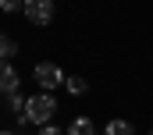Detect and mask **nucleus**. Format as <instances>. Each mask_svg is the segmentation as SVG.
<instances>
[{
    "instance_id": "7ed1b4c3",
    "label": "nucleus",
    "mask_w": 153,
    "mask_h": 135,
    "mask_svg": "<svg viewBox=\"0 0 153 135\" xmlns=\"http://www.w3.org/2000/svg\"><path fill=\"white\" fill-rule=\"evenodd\" d=\"M22 14H25L32 25H50V22L57 18V4H53V0H25Z\"/></svg>"
},
{
    "instance_id": "f8f14e48",
    "label": "nucleus",
    "mask_w": 153,
    "mask_h": 135,
    "mask_svg": "<svg viewBox=\"0 0 153 135\" xmlns=\"http://www.w3.org/2000/svg\"><path fill=\"white\" fill-rule=\"evenodd\" d=\"M0 135H18V132H4V128H0Z\"/></svg>"
},
{
    "instance_id": "1a4fd4ad",
    "label": "nucleus",
    "mask_w": 153,
    "mask_h": 135,
    "mask_svg": "<svg viewBox=\"0 0 153 135\" xmlns=\"http://www.w3.org/2000/svg\"><path fill=\"white\" fill-rule=\"evenodd\" d=\"M4 100H7V110H11V114L18 117V114L25 110V103H29V96H22V89H18V93H11V96H4Z\"/></svg>"
},
{
    "instance_id": "39448f33",
    "label": "nucleus",
    "mask_w": 153,
    "mask_h": 135,
    "mask_svg": "<svg viewBox=\"0 0 153 135\" xmlns=\"http://www.w3.org/2000/svg\"><path fill=\"white\" fill-rule=\"evenodd\" d=\"M103 135H135V125L125 121V117H111L107 128H103Z\"/></svg>"
},
{
    "instance_id": "f257e3e1",
    "label": "nucleus",
    "mask_w": 153,
    "mask_h": 135,
    "mask_svg": "<svg viewBox=\"0 0 153 135\" xmlns=\"http://www.w3.org/2000/svg\"><path fill=\"white\" fill-rule=\"evenodd\" d=\"M53 114H57V96H53V93H36V96H29L25 110H22L14 121H18V128H29V125L43 128V125L53 121Z\"/></svg>"
},
{
    "instance_id": "423d86ee",
    "label": "nucleus",
    "mask_w": 153,
    "mask_h": 135,
    "mask_svg": "<svg viewBox=\"0 0 153 135\" xmlns=\"http://www.w3.org/2000/svg\"><path fill=\"white\" fill-rule=\"evenodd\" d=\"M64 135H96V125H93L89 117H75V121L64 128Z\"/></svg>"
},
{
    "instance_id": "f03ea898",
    "label": "nucleus",
    "mask_w": 153,
    "mask_h": 135,
    "mask_svg": "<svg viewBox=\"0 0 153 135\" xmlns=\"http://www.w3.org/2000/svg\"><path fill=\"white\" fill-rule=\"evenodd\" d=\"M32 78L39 82V89H43V93H53L57 85H64V78H68V75H64V68L57 64V61H39V64L32 68Z\"/></svg>"
},
{
    "instance_id": "9b49d317",
    "label": "nucleus",
    "mask_w": 153,
    "mask_h": 135,
    "mask_svg": "<svg viewBox=\"0 0 153 135\" xmlns=\"http://www.w3.org/2000/svg\"><path fill=\"white\" fill-rule=\"evenodd\" d=\"M39 135H64V128H57V125H43Z\"/></svg>"
},
{
    "instance_id": "20e7f679",
    "label": "nucleus",
    "mask_w": 153,
    "mask_h": 135,
    "mask_svg": "<svg viewBox=\"0 0 153 135\" xmlns=\"http://www.w3.org/2000/svg\"><path fill=\"white\" fill-rule=\"evenodd\" d=\"M18 89H22L18 68L11 64V61H0V96H11V93H18Z\"/></svg>"
},
{
    "instance_id": "9d476101",
    "label": "nucleus",
    "mask_w": 153,
    "mask_h": 135,
    "mask_svg": "<svg viewBox=\"0 0 153 135\" xmlns=\"http://www.w3.org/2000/svg\"><path fill=\"white\" fill-rule=\"evenodd\" d=\"M22 7H25V0H0V11L4 14H18Z\"/></svg>"
},
{
    "instance_id": "0eeeda50",
    "label": "nucleus",
    "mask_w": 153,
    "mask_h": 135,
    "mask_svg": "<svg viewBox=\"0 0 153 135\" xmlns=\"http://www.w3.org/2000/svg\"><path fill=\"white\" fill-rule=\"evenodd\" d=\"M64 89H68L71 96H85V93H89V82H85L82 75H68V78H64Z\"/></svg>"
},
{
    "instance_id": "6e6552de",
    "label": "nucleus",
    "mask_w": 153,
    "mask_h": 135,
    "mask_svg": "<svg viewBox=\"0 0 153 135\" xmlns=\"http://www.w3.org/2000/svg\"><path fill=\"white\" fill-rule=\"evenodd\" d=\"M14 57H18V43L7 32H0V61H14Z\"/></svg>"
},
{
    "instance_id": "ddd939ff",
    "label": "nucleus",
    "mask_w": 153,
    "mask_h": 135,
    "mask_svg": "<svg viewBox=\"0 0 153 135\" xmlns=\"http://www.w3.org/2000/svg\"><path fill=\"white\" fill-rule=\"evenodd\" d=\"M150 135H153V128H150Z\"/></svg>"
}]
</instances>
